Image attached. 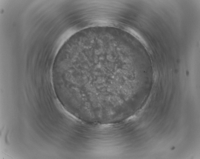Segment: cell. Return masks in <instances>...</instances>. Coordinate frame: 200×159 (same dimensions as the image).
Wrapping results in <instances>:
<instances>
[{"label": "cell", "instance_id": "1", "mask_svg": "<svg viewBox=\"0 0 200 159\" xmlns=\"http://www.w3.org/2000/svg\"><path fill=\"white\" fill-rule=\"evenodd\" d=\"M127 31L131 35H133L134 37L138 40L141 42L145 45H146V42L142 36H141L138 33L133 30V29L130 28H128L127 29Z\"/></svg>", "mask_w": 200, "mask_h": 159}]
</instances>
